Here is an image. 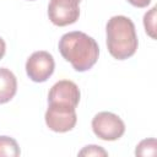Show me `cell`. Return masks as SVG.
<instances>
[{
	"label": "cell",
	"mask_w": 157,
	"mask_h": 157,
	"mask_svg": "<svg viewBox=\"0 0 157 157\" xmlns=\"http://www.w3.org/2000/svg\"><path fill=\"white\" fill-rule=\"evenodd\" d=\"M129 4H131L132 6H135V7H140V9H142V7H146L150 2H151V0H126Z\"/></svg>",
	"instance_id": "4fadbf2b"
},
{
	"label": "cell",
	"mask_w": 157,
	"mask_h": 157,
	"mask_svg": "<svg viewBox=\"0 0 157 157\" xmlns=\"http://www.w3.org/2000/svg\"><path fill=\"white\" fill-rule=\"evenodd\" d=\"M47 126L55 132H66L75 128L77 115L75 108L63 103H49L44 115Z\"/></svg>",
	"instance_id": "3957f363"
},
{
	"label": "cell",
	"mask_w": 157,
	"mask_h": 157,
	"mask_svg": "<svg viewBox=\"0 0 157 157\" xmlns=\"http://www.w3.org/2000/svg\"><path fill=\"white\" fill-rule=\"evenodd\" d=\"M92 130L101 140L115 141L124 135L125 124L117 114L110 112H101L92 119Z\"/></svg>",
	"instance_id": "277c9868"
},
{
	"label": "cell",
	"mask_w": 157,
	"mask_h": 157,
	"mask_svg": "<svg viewBox=\"0 0 157 157\" xmlns=\"http://www.w3.org/2000/svg\"><path fill=\"white\" fill-rule=\"evenodd\" d=\"M157 153V142L156 139L142 140L135 150L136 156H156Z\"/></svg>",
	"instance_id": "30bf717a"
},
{
	"label": "cell",
	"mask_w": 157,
	"mask_h": 157,
	"mask_svg": "<svg viewBox=\"0 0 157 157\" xmlns=\"http://www.w3.org/2000/svg\"><path fill=\"white\" fill-rule=\"evenodd\" d=\"M144 26L146 29V33L151 38H156V6H153L148 12L144 16Z\"/></svg>",
	"instance_id": "8fae6325"
},
{
	"label": "cell",
	"mask_w": 157,
	"mask_h": 157,
	"mask_svg": "<svg viewBox=\"0 0 157 157\" xmlns=\"http://www.w3.org/2000/svg\"><path fill=\"white\" fill-rule=\"evenodd\" d=\"M29 1H33V0H29Z\"/></svg>",
	"instance_id": "2e32d148"
},
{
	"label": "cell",
	"mask_w": 157,
	"mask_h": 157,
	"mask_svg": "<svg viewBox=\"0 0 157 157\" xmlns=\"http://www.w3.org/2000/svg\"><path fill=\"white\" fill-rule=\"evenodd\" d=\"M80 90L75 82L61 80L52 86L48 94V103H63L76 108L80 102Z\"/></svg>",
	"instance_id": "52a82bcc"
},
{
	"label": "cell",
	"mask_w": 157,
	"mask_h": 157,
	"mask_svg": "<svg viewBox=\"0 0 157 157\" xmlns=\"http://www.w3.org/2000/svg\"><path fill=\"white\" fill-rule=\"evenodd\" d=\"M58 47L61 56L78 72L90 70L98 60L99 48L97 42L83 32L65 33L60 38Z\"/></svg>",
	"instance_id": "6da1fadb"
},
{
	"label": "cell",
	"mask_w": 157,
	"mask_h": 157,
	"mask_svg": "<svg viewBox=\"0 0 157 157\" xmlns=\"http://www.w3.org/2000/svg\"><path fill=\"white\" fill-rule=\"evenodd\" d=\"M5 52H6V44H5L4 39L0 37V60L4 58V55H5Z\"/></svg>",
	"instance_id": "5bb4252c"
},
{
	"label": "cell",
	"mask_w": 157,
	"mask_h": 157,
	"mask_svg": "<svg viewBox=\"0 0 157 157\" xmlns=\"http://www.w3.org/2000/svg\"><path fill=\"white\" fill-rule=\"evenodd\" d=\"M21 155L18 144L10 136H0V157H17Z\"/></svg>",
	"instance_id": "9c48e42d"
},
{
	"label": "cell",
	"mask_w": 157,
	"mask_h": 157,
	"mask_svg": "<svg viewBox=\"0 0 157 157\" xmlns=\"http://www.w3.org/2000/svg\"><path fill=\"white\" fill-rule=\"evenodd\" d=\"M54 67V58L45 50L34 52L26 61V72L33 82L47 81L53 75Z\"/></svg>",
	"instance_id": "5b68a950"
},
{
	"label": "cell",
	"mask_w": 157,
	"mask_h": 157,
	"mask_svg": "<svg viewBox=\"0 0 157 157\" xmlns=\"http://www.w3.org/2000/svg\"><path fill=\"white\" fill-rule=\"evenodd\" d=\"M17 91V80L12 71L0 67V104L7 103L13 98Z\"/></svg>",
	"instance_id": "ba28073f"
},
{
	"label": "cell",
	"mask_w": 157,
	"mask_h": 157,
	"mask_svg": "<svg viewBox=\"0 0 157 157\" xmlns=\"http://www.w3.org/2000/svg\"><path fill=\"white\" fill-rule=\"evenodd\" d=\"M107 155H108L107 151L97 145H88L78 152V156H107Z\"/></svg>",
	"instance_id": "7c38bea8"
},
{
	"label": "cell",
	"mask_w": 157,
	"mask_h": 157,
	"mask_svg": "<svg viewBox=\"0 0 157 157\" xmlns=\"http://www.w3.org/2000/svg\"><path fill=\"white\" fill-rule=\"evenodd\" d=\"M78 4L77 0H50L48 6L49 20L59 27L75 23L80 16Z\"/></svg>",
	"instance_id": "8992f818"
},
{
	"label": "cell",
	"mask_w": 157,
	"mask_h": 157,
	"mask_svg": "<svg viewBox=\"0 0 157 157\" xmlns=\"http://www.w3.org/2000/svg\"><path fill=\"white\" fill-rule=\"evenodd\" d=\"M77 1H78V2H80V1H81V0H77Z\"/></svg>",
	"instance_id": "9a60e30c"
},
{
	"label": "cell",
	"mask_w": 157,
	"mask_h": 157,
	"mask_svg": "<svg viewBox=\"0 0 157 157\" xmlns=\"http://www.w3.org/2000/svg\"><path fill=\"white\" fill-rule=\"evenodd\" d=\"M107 47L110 55L118 60L132 56L137 49V36L134 22L126 16H113L107 26Z\"/></svg>",
	"instance_id": "7a4b0ae2"
}]
</instances>
